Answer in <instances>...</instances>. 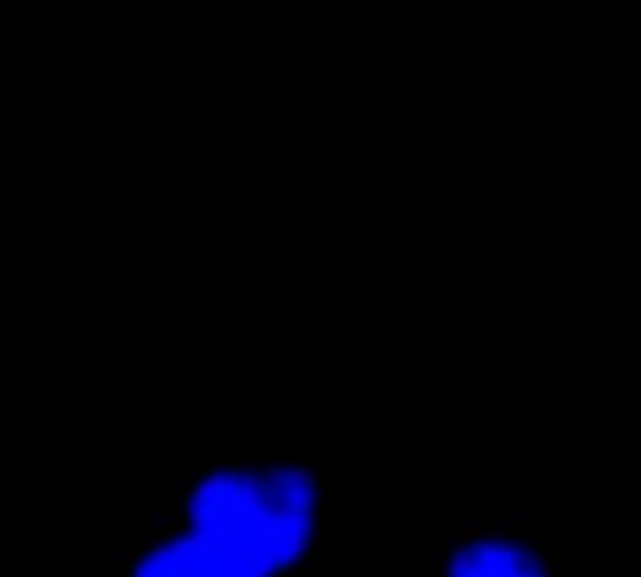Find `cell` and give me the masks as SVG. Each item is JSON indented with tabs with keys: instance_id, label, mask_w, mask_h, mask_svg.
<instances>
[{
	"instance_id": "3",
	"label": "cell",
	"mask_w": 641,
	"mask_h": 577,
	"mask_svg": "<svg viewBox=\"0 0 641 577\" xmlns=\"http://www.w3.org/2000/svg\"><path fill=\"white\" fill-rule=\"evenodd\" d=\"M600 577H634V573H600Z\"/></svg>"
},
{
	"instance_id": "1",
	"label": "cell",
	"mask_w": 641,
	"mask_h": 577,
	"mask_svg": "<svg viewBox=\"0 0 641 577\" xmlns=\"http://www.w3.org/2000/svg\"><path fill=\"white\" fill-rule=\"evenodd\" d=\"M323 540L316 465L225 461L121 555L116 577H304Z\"/></svg>"
},
{
	"instance_id": "2",
	"label": "cell",
	"mask_w": 641,
	"mask_h": 577,
	"mask_svg": "<svg viewBox=\"0 0 641 577\" xmlns=\"http://www.w3.org/2000/svg\"><path fill=\"white\" fill-rule=\"evenodd\" d=\"M431 577H555V555L533 525H462L447 532Z\"/></svg>"
}]
</instances>
